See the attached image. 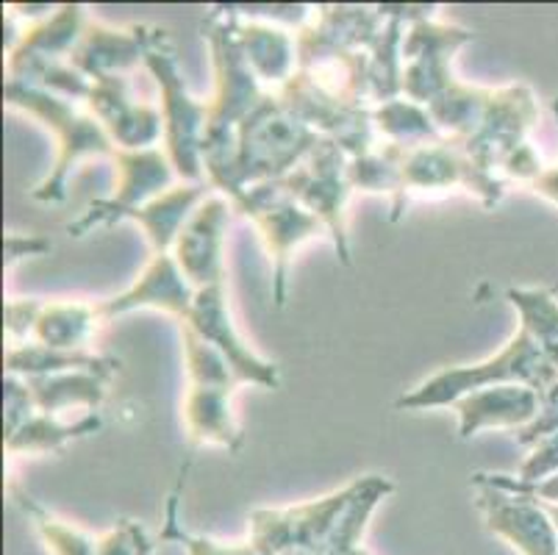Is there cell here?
Returning a JSON list of instances; mask_svg holds the SVG:
<instances>
[{
	"mask_svg": "<svg viewBox=\"0 0 558 555\" xmlns=\"http://www.w3.org/2000/svg\"><path fill=\"white\" fill-rule=\"evenodd\" d=\"M553 434H558V381L542 395L539 414H536L531 425L522 427L520 442L522 445H536V442L547 439Z\"/></svg>",
	"mask_w": 558,
	"mask_h": 555,
	"instance_id": "13",
	"label": "cell"
},
{
	"mask_svg": "<svg viewBox=\"0 0 558 555\" xmlns=\"http://www.w3.org/2000/svg\"><path fill=\"white\" fill-rule=\"evenodd\" d=\"M509 298L520 309L522 328L558 366V300L547 289H511Z\"/></svg>",
	"mask_w": 558,
	"mask_h": 555,
	"instance_id": "7",
	"label": "cell"
},
{
	"mask_svg": "<svg viewBox=\"0 0 558 555\" xmlns=\"http://www.w3.org/2000/svg\"><path fill=\"white\" fill-rule=\"evenodd\" d=\"M222 206L220 201L206 203L201 208L192 226L181 233L179 262L190 278L201 283H215L220 275V228H222Z\"/></svg>",
	"mask_w": 558,
	"mask_h": 555,
	"instance_id": "5",
	"label": "cell"
},
{
	"mask_svg": "<svg viewBox=\"0 0 558 555\" xmlns=\"http://www.w3.org/2000/svg\"><path fill=\"white\" fill-rule=\"evenodd\" d=\"M356 555H367V553H364V550H359V553Z\"/></svg>",
	"mask_w": 558,
	"mask_h": 555,
	"instance_id": "18",
	"label": "cell"
},
{
	"mask_svg": "<svg viewBox=\"0 0 558 555\" xmlns=\"http://www.w3.org/2000/svg\"><path fill=\"white\" fill-rule=\"evenodd\" d=\"M475 486L481 488L478 508L484 522L495 536L506 539L520 555H558V531L539 500L509 495L478 481Z\"/></svg>",
	"mask_w": 558,
	"mask_h": 555,
	"instance_id": "3",
	"label": "cell"
},
{
	"mask_svg": "<svg viewBox=\"0 0 558 555\" xmlns=\"http://www.w3.org/2000/svg\"><path fill=\"white\" fill-rule=\"evenodd\" d=\"M475 481L486 483V486L504 488L509 495H520V497H534V500L547 503V506H558V475L545 478L539 483H525L520 478H509V475H475Z\"/></svg>",
	"mask_w": 558,
	"mask_h": 555,
	"instance_id": "11",
	"label": "cell"
},
{
	"mask_svg": "<svg viewBox=\"0 0 558 555\" xmlns=\"http://www.w3.org/2000/svg\"><path fill=\"white\" fill-rule=\"evenodd\" d=\"M542 397L531 386L500 384L484 391H473L459 400L461 436L470 439L481 427L531 425L539 414Z\"/></svg>",
	"mask_w": 558,
	"mask_h": 555,
	"instance_id": "4",
	"label": "cell"
},
{
	"mask_svg": "<svg viewBox=\"0 0 558 555\" xmlns=\"http://www.w3.org/2000/svg\"><path fill=\"white\" fill-rule=\"evenodd\" d=\"M93 317L95 312L89 305H53V309H45L43 317L37 319V334L45 342L43 348H78L93 330Z\"/></svg>",
	"mask_w": 558,
	"mask_h": 555,
	"instance_id": "9",
	"label": "cell"
},
{
	"mask_svg": "<svg viewBox=\"0 0 558 555\" xmlns=\"http://www.w3.org/2000/svg\"><path fill=\"white\" fill-rule=\"evenodd\" d=\"M181 542L186 544V553L190 555H262L251 542H215V539H190L181 533Z\"/></svg>",
	"mask_w": 558,
	"mask_h": 555,
	"instance_id": "14",
	"label": "cell"
},
{
	"mask_svg": "<svg viewBox=\"0 0 558 555\" xmlns=\"http://www.w3.org/2000/svg\"><path fill=\"white\" fill-rule=\"evenodd\" d=\"M495 381H522L539 397L558 381V366L545 355V350L534 342V336L525 328L509 342V348L497 359L478 366H464V370H450L430 378L417 391L400 397L398 409H425V406L456 403L461 395H473L478 389H489Z\"/></svg>",
	"mask_w": 558,
	"mask_h": 555,
	"instance_id": "1",
	"label": "cell"
},
{
	"mask_svg": "<svg viewBox=\"0 0 558 555\" xmlns=\"http://www.w3.org/2000/svg\"><path fill=\"white\" fill-rule=\"evenodd\" d=\"M545 511H547V517L553 519V526H556V531H558V506H545Z\"/></svg>",
	"mask_w": 558,
	"mask_h": 555,
	"instance_id": "16",
	"label": "cell"
},
{
	"mask_svg": "<svg viewBox=\"0 0 558 555\" xmlns=\"http://www.w3.org/2000/svg\"><path fill=\"white\" fill-rule=\"evenodd\" d=\"M154 544L148 542L145 531L136 522H123V526L111 528L106 536L98 539L95 555H150Z\"/></svg>",
	"mask_w": 558,
	"mask_h": 555,
	"instance_id": "10",
	"label": "cell"
},
{
	"mask_svg": "<svg viewBox=\"0 0 558 555\" xmlns=\"http://www.w3.org/2000/svg\"><path fill=\"white\" fill-rule=\"evenodd\" d=\"M534 190L558 206V167H556V170L542 172V176L534 181Z\"/></svg>",
	"mask_w": 558,
	"mask_h": 555,
	"instance_id": "15",
	"label": "cell"
},
{
	"mask_svg": "<svg viewBox=\"0 0 558 555\" xmlns=\"http://www.w3.org/2000/svg\"><path fill=\"white\" fill-rule=\"evenodd\" d=\"M356 486H348L339 495L287 511H256L251 519V544L262 555L312 553L319 555L331 539L339 517L356 495Z\"/></svg>",
	"mask_w": 558,
	"mask_h": 555,
	"instance_id": "2",
	"label": "cell"
},
{
	"mask_svg": "<svg viewBox=\"0 0 558 555\" xmlns=\"http://www.w3.org/2000/svg\"><path fill=\"white\" fill-rule=\"evenodd\" d=\"M167 305V309H175V312H186L190 309V289L184 287V278L175 269L170 256L161 253L154 262V267L148 269V275L142 278V283H136L125 298H120L117 303L106 305V312H123L129 305Z\"/></svg>",
	"mask_w": 558,
	"mask_h": 555,
	"instance_id": "6",
	"label": "cell"
},
{
	"mask_svg": "<svg viewBox=\"0 0 558 555\" xmlns=\"http://www.w3.org/2000/svg\"><path fill=\"white\" fill-rule=\"evenodd\" d=\"M553 111H556V117H558V98L553 100Z\"/></svg>",
	"mask_w": 558,
	"mask_h": 555,
	"instance_id": "17",
	"label": "cell"
},
{
	"mask_svg": "<svg viewBox=\"0 0 558 555\" xmlns=\"http://www.w3.org/2000/svg\"><path fill=\"white\" fill-rule=\"evenodd\" d=\"M186 420H190V431L195 442L231 445L233 425L231 414H228L226 389H203V386H197L190 400V409H186Z\"/></svg>",
	"mask_w": 558,
	"mask_h": 555,
	"instance_id": "8",
	"label": "cell"
},
{
	"mask_svg": "<svg viewBox=\"0 0 558 555\" xmlns=\"http://www.w3.org/2000/svg\"><path fill=\"white\" fill-rule=\"evenodd\" d=\"M553 475H558V434L536 442L534 453H531V456L525 458V464L520 467V481L525 483H539Z\"/></svg>",
	"mask_w": 558,
	"mask_h": 555,
	"instance_id": "12",
	"label": "cell"
}]
</instances>
